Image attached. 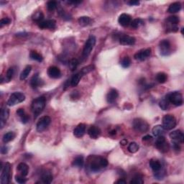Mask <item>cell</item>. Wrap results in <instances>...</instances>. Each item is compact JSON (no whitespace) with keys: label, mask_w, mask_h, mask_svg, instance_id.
<instances>
[{"label":"cell","mask_w":184,"mask_h":184,"mask_svg":"<svg viewBox=\"0 0 184 184\" xmlns=\"http://www.w3.org/2000/svg\"><path fill=\"white\" fill-rule=\"evenodd\" d=\"M107 166L108 160L104 157L95 155H91L88 157V168L92 172H98Z\"/></svg>","instance_id":"1"},{"label":"cell","mask_w":184,"mask_h":184,"mask_svg":"<svg viewBox=\"0 0 184 184\" xmlns=\"http://www.w3.org/2000/svg\"><path fill=\"white\" fill-rule=\"evenodd\" d=\"M45 104H46V99L44 96H40L33 101L31 109L34 115L35 119L43 111Z\"/></svg>","instance_id":"2"},{"label":"cell","mask_w":184,"mask_h":184,"mask_svg":"<svg viewBox=\"0 0 184 184\" xmlns=\"http://www.w3.org/2000/svg\"><path fill=\"white\" fill-rule=\"evenodd\" d=\"M133 129L136 132L145 133L148 130L149 124L146 121L141 118H135L132 122Z\"/></svg>","instance_id":"3"},{"label":"cell","mask_w":184,"mask_h":184,"mask_svg":"<svg viewBox=\"0 0 184 184\" xmlns=\"http://www.w3.org/2000/svg\"><path fill=\"white\" fill-rule=\"evenodd\" d=\"M24 100H25V96H24L23 93L15 92L11 94L7 104L8 106H13L20 104V103H22Z\"/></svg>","instance_id":"4"},{"label":"cell","mask_w":184,"mask_h":184,"mask_svg":"<svg viewBox=\"0 0 184 184\" xmlns=\"http://www.w3.org/2000/svg\"><path fill=\"white\" fill-rule=\"evenodd\" d=\"M176 119L172 115H166L163 118V127L166 130H171L176 126Z\"/></svg>","instance_id":"5"},{"label":"cell","mask_w":184,"mask_h":184,"mask_svg":"<svg viewBox=\"0 0 184 184\" xmlns=\"http://www.w3.org/2000/svg\"><path fill=\"white\" fill-rule=\"evenodd\" d=\"M168 100L170 103L173 104L175 106H181L183 103V96L178 92H173L168 94L167 96Z\"/></svg>","instance_id":"6"},{"label":"cell","mask_w":184,"mask_h":184,"mask_svg":"<svg viewBox=\"0 0 184 184\" xmlns=\"http://www.w3.org/2000/svg\"><path fill=\"white\" fill-rule=\"evenodd\" d=\"M11 170L12 165L10 163H6L4 166L1 169V183L7 184L10 183V178H11Z\"/></svg>","instance_id":"7"},{"label":"cell","mask_w":184,"mask_h":184,"mask_svg":"<svg viewBox=\"0 0 184 184\" xmlns=\"http://www.w3.org/2000/svg\"><path fill=\"white\" fill-rule=\"evenodd\" d=\"M96 42V39L95 36L91 35L88 38V40H86V42L85 43V45H84V50H83L84 58H87L89 55H90L93 48H94V47L95 46Z\"/></svg>","instance_id":"8"},{"label":"cell","mask_w":184,"mask_h":184,"mask_svg":"<svg viewBox=\"0 0 184 184\" xmlns=\"http://www.w3.org/2000/svg\"><path fill=\"white\" fill-rule=\"evenodd\" d=\"M155 146L158 149L159 151L163 152V153L168 152L170 149L169 144H168V142L166 141V138L163 135L157 137L156 142H155Z\"/></svg>","instance_id":"9"},{"label":"cell","mask_w":184,"mask_h":184,"mask_svg":"<svg viewBox=\"0 0 184 184\" xmlns=\"http://www.w3.org/2000/svg\"><path fill=\"white\" fill-rule=\"evenodd\" d=\"M50 122H51V120H50V117L43 116L40 117L39 121H38V123L36 124L37 131L39 132H43L48 127L49 124H50Z\"/></svg>","instance_id":"10"},{"label":"cell","mask_w":184,"mask_h":184,"mask_svg":"<svg viewBox=\"0 0 184 184\" xmlns=\"http://www.w3.org/2000/svg\"><path fill=\"white\" fill-rule=\"evenodd\" d=\"M171 43L168 40H161L159 43L160 54L162 55H168L171 52Z\"/></svg>","instance_id":"11"},{"label":"cell","mask_w":184,"mask_h":184,"mask_svg":"<svg viewBox=\"0 0 184 184\" xmlns=\"http://www.w3.org/2000/svg\"><path fill=\"white\" fill-rule=\"evenodd\" d=\"M170 138H171L173 140V142L180 143V144H183L184 142V134L183 132L179 129L173 131L172 132L170 133L169 134Z\"/></svg>","instance_id":"12"},{"label":"cell","mask_w":184,"mask_h":184,"mask_svg":"<svg viewBox=\"0 0 184 184\" xmlns=\"http://www.w3.org/2000/svg\"><path fill=\"white\" fill-rule=\"evenodd\" d=\"M150 55H151V49L147 48L145 50H143L134 54V58L137 61H143L148 58Z\"/></svg>","instance_id":"13"},{"label":"cell","mask_w":184,"mask_h":184,"mask_svg":"<svg viewBox=\"0 0 184 184\" xmlns=\"http://www.w3.org/2000/svg\"><path fill=\"white\" fill-rule=\"evenodd\" d=\"M10 115V110L7 108H3L0 112V127L2 129L7 123Z\"/></svg>","instance_id":"14"},{"label":"cell","mask_w":184,"mask_h":184,"mask_svg":"<svg viewBox=\"0 0 184 184\" xmlns=\"http://www.w3.org/2000/svg\"><path fill=\"white\" fill-rule=\"evenodd\" d=\"M132 22V18H131L130 15L128 14L123 13L120 15L118 18V22L122 27H127Z\"/></svg>","instance_id":"15"},{"label":"cell","mask_w":184,"mask_h":184,"mask_svg":"<svg viewBox=\"0 0 184 184\" xmlns=\"http://www.w3.org/2000/svg\"><path fill=\"white\" fill-rule=\"evenodd\" d=\"M38 26L41 29H54L56 27V22L54 20H43L38 23Z\"/></svg>","instance_id":"16"},{"label":"cell","mask_w":184,"mask_h":184,"mask_svg":"<svg viewBox=\"0 0 184 184\" xmlns=\"http://www.w3.org/2000/svg\"><path fill=\"white\" fill-rule=\"evenodd\" d=\"M47 73H48V76L51 78H59L61 76V70L56 66L49 67Z\"/></svg>","instance_id":"17"},{"label":"cell","mask_w":184,"mask_h":184,"mask_svg":"<svg viewBox=\"0 0 184 184\" xmlns=\"http://www.w3.org/2000/svg\"><path fill=\"white\" fill-rule=\"evenodd\" d=\"M135 38L129 35H122L120 38V43L123 45H133L135 43Z\"/></svg>","instance_id":"18"},{"label":"cell","mask_w":184,"mask_h":184,"mask_svg":"<svg viewBox=\"0 0 184 184\" xmlns=\"http://www.w3.org/2000/svg\"><path fill=\"white\" fill-rule=\"evenodd\" d=\"M88 134L92 139H97L101 134V129L96 126H91L88 129Z\"/></svg>","instance_id":"19"},{"label":"cell","mask_w":184,"mask_h":184,"mask_svg":"<svg viewBox=\"0 0 184 184\" xmlns=\"http://www.w3.org/2000/svg\"><path fill=\"white\" fill-rule=\"evenodd\" d=\"M118 96L119 93L117 92V90L115 89H112L106 95V101H107L109 104H113L117 100Z\"/></svg>","instance_id":"20"},{"label":"cell","mask_w":184,"mask_h":184,"mask_svg":"<svg viewBox=\"0 0 184 184\" xmlns=\"http://www.w3.org/2000/svg\"><path fill=\"white\" fill-rule=\"evenodd\" d=\"M86 133V125L84 124L81 123L75 127L73 129V134L76 137H81Z\"/></svg>","instance_id":"21"},{"label":"cell","mask_w":184,"mask_h":184,"mask_svg":"<svg viewBox=\"0 0 184 184\" xmlns=\"http://www.w3.org/2000/svg\"><path fill=\"white\" fill-rule=\"evenodd\" d=\"M53 179V176L51 172L49 171H45L41 174V180L43 183L48 184L50 183Z\"/></svg>","instance_id":"22"},{"label":"cell","mask_w":184,"mask_h":184,"mask_svg":"<svg viewBox=\"0 0 184 184\" xmlns=\"http://www.w3.org/2000/svg\"><path fill=\"white\" fill-rule=\"evenodd\" d=\"M42 83H43V81L39 78L38 73L35 75L30 80V86H32L33 89H37L38 87L41 86Z\"/></svg>","instance_id":"23"},{"label":"cell","mask_w":184,"mask_h":184,"mask_svg":"<svg viewBox=\"0 0 184 184\" xmlns=\"http://www.w3.org/2000/svg\"><path fill=\"white\" fill-rule=\"evenodd\" d=\"M83 76L84 73H82L81 71H79V72H78L75 75H73L72 78H71V81H70V82H71V85L72 86H76L79 84L80 81L81 79Z\"/></svg>","instance_id":"24"},{"label":"cell","mask_w":184,"mask_h":184,"mask_svg":"<svg viewBox=\"0 0 184 184\" xmlns=\"http://www.w3.org/2000/svg\"><path fill=\"white\" fill-rule=\"evenodd\" d=\"M150 168L154 172H157V171H160V169H162V164L159 160H155V159H152L150 160Z\"/></svg>","instance_id":"25"},{"label":"cell","mask_w":184,"mask_h":184,"mask_svg":"<svg viewBox=\"0 0 184 184\" xmlns=\"http://www.w3.org/2000/svg\"><path fill=\"white\" fill-rule=\"evenodd\" d=\"M17 171L20 173L22 176H27L28 172H29V167L26 163H20L17 166Z\"/></svg>","instance_id":"26"},{"label":"cell","mask_w":184,"mask_h":184,"mask_svg":"<svg viewBox=\"0 0 184 184\" xmlns=\"http://www.w3.org/2000/svg\"><path fill=\"white\" fill-rule=\"evenodd\" d=\"M165 129L162 125H156L152 128V134L155 137L162 136L165 133Z\"/></svg>","instance_id":"27"},{"label":"cell","mask_w":184,"mask_h":184,"mask_svg":"<svg viewBox=\"0 0 184 184\" xmlns=\"http://www.w3.org/2000/svg\"><path fill=\"white\" fill-rule=\"evenodd\" d=\"M181 10V4L180 2H174L170 5L168 12L170 13H176Z\"/></svg>","instance_id":"28"},{"label":"cell","mask_w":184,"mask_h":184,"mask_svg":"<svg viewBox=\"0 0 184 184\" xmlns=\"http://www.w3.org/2000/svg\"><path fill=\"white\" fill-rule=\"evenodd\" d=\"M78 24H79L81 26L86 27V26H88L91 24V22H92V19H91L89 17L83 16L78 18Z\"/></svg>","instance_id":"29"},{"label":"cell","mask_w":184,"mask_h":184,"mask_svg":"<svg viewBox=\"0 0 184 184\" xmlns=\"http://www.w3.org/2000/svg\"><path fill=\"white\" fill-rule=\"evenodd\" d=\"M15 137V133L13 132H9L4 134L2 138V141L4 143H8L13 140Z\"/></svg>","instance_id":"30"},{"label":"cell","mask_w":184,"mask_h":184,"mask_svg":"<svg viewBox=\"0 0 184 184\" xmlns=\"http://www.w3.org/2000/svg\"><path fill=\"white\" fill-rule=\"evenodd\" d=\"M131 184H143L144 183V180H143V177L142 175L139 174V173H137V174L134 175V176H133L132 179L131 180V181L129 182Z\"/></svg>","instance_id":"31"},{"label":"cell","mask_w":184,"mask_h":184,"mask_svg":"<svg viewBox=\"0 0 184 184\" xmlns=\"http://www.w3.org/2000/svg\"><path fill=\"white\" fill-rule=\"evenodd\" d=\"M84 160L83 156H77L76 158L74 159L73 161V166L74 167L77 168H82L84 166Z\"/></svg>","instance_id":"32"},{"label":"cell","mask_w":184,"mask_h":184,"mask_svg":"<svg viewBox=\"0 0 184 184\" xmlns=\"http://www.w3.org/2000/svg\"><path fill=\"white\" fill-rule=\"evenodd\" d=\"M30 58L33 61H36L38 62H42L43 60V58L41 54L38 53V52L36 51H31L30 53Z\"/></svg>","instance_id":"33"},{"label":"cell","mask_w":184,"mask_h":184,"mask_svg":"<svg viewBox=\"0 0 184 184\" xmlns=\"http://www.w3.org/2000/svg\"><path fill=\"white\" fill-rule=\"evenodd\" d=\"M31 71H32V67L31 66H27L22 71V72L20 74V79L21 80H24L27 78L28 76L30 73Z\"/></svg>","instance_id":"34"},{"label":"cell","mask_w":184,"mask_h":184,"mask_svg":"<svg viewBox=\"0 0 184 184\" xmlns=\"http://www.w3.org/2000/svg\"><path fill=\"white\" fill-rule=\"evenodd\" d=\"M130 24L131 27L132 28H134V29H137L138 27H141L142 25L144 24V21L140 18H137L133 20L132 22H131Z\"/></svg>","instance_id":"35"},{"label":"cell","mask_w":184,"mask_h":184,"mask_svg":"<svg viewBox=\"0 0 184 184\" xmlns=\"http://www.w3.org/2000/svg\"><path fill=\"white\" fill-rule=\"evenodd\" d=\"M167 79H168V76L165 73L160 72V73H158L156 75V80L157 81L158 83H160V84L166 83Z\"/></svg>","instance_id":"36"},{"label":"cell","mask_w":184,"mask_h":184,"mask_svg":"<svg viewBox=\"0 0 184 184\" xmlns=\"http://www.w3.org/2000/svg\"><path fill=\"white\" fill-rule=\"evenodd\" d=\"M14 75H15V68H14V67H10L6 73L5 81L7 82L10 81L12 79V78H13Z\"/></svg>","instance_id":"37"},{"label":"cell","mask_w":184,"mask_h":184,"mask_svg":"<svg viewBox=\"0 0 184 184\" xmlns=\"http://www.w3.org/2000/svg\"><path fill=\"white\" fill-rule=\"evenodd\" d=\"M139 145L137 144V143H134V142H132V143H131L128 146V151L129 152H131V153H135L139 150Z\"/></svg>","instance_id":"38"},{"label":"cell","mask_w":184,"mask_h":184,"mask_svg":"<svg viewBox=\"0 0 184 184\" xmlns=\"http://www.w3.org/2000/svg\"><path fill=\"white\" fill-rule=\"evenodd\" d=\"M43 18H44V15L41 12H38L35 13L33 16V20L35 22L40 23V22L43 21Z\"/></svg>","instance_id":"39"},{"label":"cell","mask_w":184,"mask_h":184,"mask_svg":"<svg viewBox=\"0 0 184 184\" xmlns=\"http://www.w3.org/2000/svg\"><path fill=\"white\" fill-rule=\"evenodd\" d=\"M167 22L171 25H176L180 22V19L178 17L173 15V16H170L168 17L167 19Z\"/></svg>","instance_id":"40"},{"label":"cell","mask_w":184,"mask_h":184,"mask_svg":"<svg viewBox=\"0 0 184 184\" xmlns=\"http://www.w3.org/2000/svg\"><path fill=\"white\" fill-rule=\"evenodd\" d=\"M78 64H79V63H78V61L77 60V59L73 58L71 59V60H70L69 62H68V67H69L71 71H74V70H76L77 68Z\"/></svg>","instance_id":"41"},{"label":"cell","mask_w":184,"mask_h":184,"mask_svg":"<svg viewBox=\"0 0 184 184\" xmlns=\"http://www.w3.org/2000/svg\"><path fill=\"white\" fill-rule=\"evenodd\" d=\"M169 101L168 100L167 97H166L160 101V102H159V106H160L163 110H166L168 108V106H169Z\"/></svg>","instance_id":"42"},{"label":"cell","mask_w":184,"mask_h":184,"mask_svg":"<svg viewBox=\"0 0 184 184\" xmlns=\"http://www.w3.org/2000/svg\"><path fill=\"white\" fill-rule=\"evenodd\" d=\"M57 2L55 1H50L47 3V8H48V10L50 12L55 10V9L57 8Z\"/></svg>","instance_id":"43"},{"label":"cell","mask_w":184,"mask_h":184,"mask_svg":"<svg viewBox=\"0 0 184 184\" xmlns=\"http://www.w3.org/2000/svg\"><path fill=\"white\" fill-rule=\"evenodd\" d=\"M131 64V60L129 57H124L122 59V62H121V65L123 68H128Z\"/></svg>","instance_id":"44"},{"label":"cell","mask_w":184,"mask_h":184,"mask_svg":"<svg viewBox=\"0 0 184 184\" xmlns=\"http://www.w3.org/2000/svg\"><path fill=\"white\" fill-rule=\"evenodd\" d=\"M164 176H165V171H163L162 169L157 171V172H155V177L157 180H163V179Z\"/></svg>","instance_id":"45"},{"label":"cell","mask_w":184,"mask_h":184,"mask_svg":"<svg viewBox=\"0 0 184 184\" xmlns=\"http://www.w3.org/2000/svg\"><path fill=\"white\" fill-rule=\"evenodd\" d=\"M94 69V66L93 65H90V66H86V67H84L81 69V72L84 73V75L87 74V73H90L91 71H92Z\"/></svg>","instance_id":"46"},{"label":"cell","mask_w":184,"mask_h":184,"mask_svg":"<svg viewBox=\"0 0 184 184\" xmlns=\"http://www.w3.org/2000/svg\"><path fill=\"white\" fill-rule=\"evenodd\" d=\"M25 176H22V175H19V176H15V180L18 183L20 184H23L24 183H26V181H27V179H26L25 178H24Z\"/></svg>","instance_id":"47"},{"label":"cell","mask_w":184,"mask_h":184,"mask_svg":"<svg viewBox=\"0 0 184 184\" xmlns=\"http://www.w3.org/2000/svg\"><path fill=\"white\" fill-rule=\"evenodd\" d=\"M11 22V20L8 17H4V18H2L1 20H0V27H2L3 26L7 25V24H9Z\"/></svg>","instance_id":"48"},{"label":"cell","mask_w":184,"mask_h":184,"mask_svg":"<svg viewBox=\"0 0 184 184\" xmlns=\"http://www.w3.org/2000/svg\"><path fill=\"white\" fill-rule=\"evenodd\" d=\"M29 119H30L29 116H28L27 115H26V114L24 115H23V116H22V117H20L21 122H22L23 124L27 123L28 121H29Z\"/></svg>","instance_id":"49"},{"label":"cell","mask_w":184,"mask_h":184,"mask_svg":"<svg viewBox=\"0 0 184 184\" xmlns=\"http://www.w3.org/2000/svg\"><path fill=\"white\" fill-rule=\"evenodd\" d=\"M17 115H18L19 117H22L23 115H25V112H24V110L23 109H17Z\"/></svg>","instance_id":"50"},{"label":"cell","mask_w":184,"mask_h":184,"mask_svg":"<svg viewBox=\"0 0 184 184\" xmlns=\"http://www.w3.org/2000/svg\"><path fill=\"white\" fill-rule=\"evenodd\" d=\"M173 148L175 150L179 151V150H180V147L179 145V143H176V142H173Z\"/></svg>","instance_id":"51"},{"label":"cell","mask_w":184,"mask_h":184,"mask_svg":"<svg viewBox=\"0 0 184 184\" xmlns=\"http://www.w3.org/2000/svg\"><path fill=\"white\" fill-rule=\"evenodd\" d=\"M8 152V148L7 146H3L1 148V154H6Z\"/></svg>","instance_id":"52"},{"label":"cell","mask_w":184,"mask_h":184,"mask_svg":"<svg viewBox=\"0 0 184 184\" xmlns=\"http://www.w3.org/2000/svg\"><path fill=\"white\" fill-rule=\"evenodd\" d=\"M152 137L150 135H146L145 137H143V142H146V141H150V140H152Z\"/></svg>","instance_id":"53"},{"label":"cell","mask_w":184,"mask_h":184,"mask_svg":"<svg viewBox=\"0 0 184 184\" xmlns=\"http://www.w3.org/2000/svg\"><path fill=\"white\" fill-rule=\"evenodd\" d=\"M128 4L129 5H131V6H136V5H138L140 4V1H129Z\"/></svg>","instance_id":"54"},{"label":"cell","mask_w":184,"mask_h":184,"mask_svg":"<svg viewBox=\"0 0 184 184\" xmlns=\"http://www.w3.org/2000/svg\"><path fill=\"white\" fill-rule=\"evenodd\" d=\"M126 183H127V181H126V180H124V178H120V179L116 182V183H119V184H125Z\"/></svg>","instance_id":"55"},{"label":"cell","mask_w":184,"mask_h":184,"mask_svg":"<svg viewBox=\"0 0 184 184\" xmlns=\"http://www.w3.org/2000/svg\"><path fill=\"white\" fill-rule=\"evenodd\" d=\"M68 3H69V4H73L74 5H76V4H80V3H81V1H68Z\"/></svg>","instance_id":"56"},{"label":"cell","mask_w":184,"mask_h":184,"mask_svg":"<svg viewBox=\"0 0 184 184\" xmlns=\"http://www.w3.org/2000/svg\"><path fill=\"white\" fill-rule=\"evenodd\" d=\"M16 35L17 37H24V36H27V33H17V34H16Z\"/></svg>","instance_id":"57"},{"label":"cell","mask_w":184,"mask_h":184,"mask_svg":"<svg viewBox=\"0 0 184 184\" xmlns=\"http://www.w3.org/2000/svg\"><path fill=\"white\" fill-rule=\"evenodd\" d=\"M127 143V140H123L120 142V144L122 145H125Z\"/></svg>","instance_id":"58"}]
</instances>
